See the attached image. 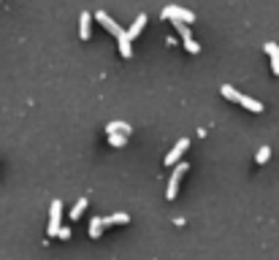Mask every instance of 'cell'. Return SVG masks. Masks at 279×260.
<instances>
[{
	"label": "cell",
	"mask_w": 279,
	"mask_h": 260,
	"mask_svg": "<svg viewBox=\"0 0 279 260\" xmlns=\"http://www.w3.org/2000/svg\"><path fill=\"white\" fill-rule=\"evenodd\" d=\"M90 25H92V16H90V11H82V19H79V35L87 41L90 38Z\"/></svg>",
	"instance_id": "obj_8"
},
{
	"label": "cell",
	"mask_w": 279,
	"mask_h": 260,
	"mask_svg": "<svg viewBox=\"0 0 279 260\" xmlns=\"http://www.w3.org/2000/svg\"><path fill=\"white\" fill-rule=\"evenodd\" d=\"M106 130H109V133H122V136H130V133H133V128L128 122H109V128H106Z\"/></svg>",
	"instance_id": "obj_12"
},
{
	"label": "cell",
	"mask_w": 279,
	"mask_h": 260,
	"mask_svg": "<svg viewBox=\"0 0 279 260\" xmlns=\"http://www.w3.org/2000/svg\"><path fill=\"white\" fill-rule=\"evenodd\" d=\"M84 209H87V198H82V201H76L73 209H71V219H79L84 214Z\"/></svg>",
	"instance_id": "obj_13"
},
{
	"label": "cell",
	"mask_w": 279,
	"mask_h": 260,
	"mask_svg": "<svg viewBox=\"0 0 279 260\" xmlns=\"http://www.w3.org/2000/svg\"><path fill=\"white\" fill-rule=\"evenodd\" d=\"M57 236H60V238H65V242H68V238H71V230H68V228H60V233H57Z\"/></svg>",
	"instance_id": "obj_19"
},
{
	"label": "cell",
	"mask_w": 279,
	"mask_h": 260,
	"mask_svg": "<svg viewBox=\"0 0 279 260\" xmlns=\"http://www.w3.org/2000/svg\"><path fill=\"white\" fill-rule=\"evenodd\" d=\"M160 16L163 19H174V22H185V25L195 22V14H192L190 8H182V6H166Z\"/></svg>",
	"instance_id": "obj_2"
},
{
	"label": "cell",
	"mask_w": 279,
	"mask_h": 260,
	"mask_svg": "<svg viewBox=\"0 0 279 260\" xmlns=\"http://www.w3.org/2000/svg\"><path fill=\"white\" fill-rule=\"evenodd\" d=\"M63 223V204H60V201H52V206H49V225H46V236H57V233H60V225Z\"/></svg>",
	"instance_id": "obj_3"
},
{
	"label": "cell",
	"mask_w": 279,
	"mask_h": 260,
	"mask_svg": "<svg viewBox=\"0 0 279 260\" xmlns=\"http://www.w3.org/2000/svg\"><path fill=\"white\" fill-rule=\"evenodd\" d=\"M174 25H176V30H179V35L185 38V41H187V38H192L190 35V25H185V22H174Z\"/></svg>",
	"instance_id": "obj_18"
},
{
	"label": "cell",
	"mask_w": 279,
	"mask_h": 260,
	"mask_svg": "<svg viewBox=\"0 0 279 260\" xmlns=\"http://www.w3.org/2000/svg\"><path fill=\"white\" fill-rule=\"evenodd\" d=\"M268 157H271V149H268V147H261V149H257V155H255V160L261 163V166L268 163Z\"/></svg>",
	"instance_id": "obj_16"
},
{
	"label": "cell",
	"mask_w": 279,
	"mask_h": 260,
	"mask_svg": "<svg viewBox=\"0 0 279 260\" xmlns=\"http://www.w3.org/2000/svg\"><path fill=\"white\" fill-rule=\"evenodd\" d=\"M103 217H92L90 219V238H101V233H103Z\"/></svg>",
	"instance_id": "obj_11"
},
{
	"label": "cell",
	"mask_w": 279,
	"mask_h": 260,
	"mask_svg": "<svg viewBox=\"0 0 279 260\" xmlns=\"http://www.w3.org/2000/svg\"><path fill=\"white\" fill-rule=\"evenodd\" d=\"M187 147H190V138H179V144H176V147L166 155V166H176V160L185 155V149H187Z\"/></svg>",
	"instance_id": "obj_6"
},
{
	"label": "cell",
	"mask_w": 279,
	"mask_h": 260,
	"mask_svg": "<svg viewBox=\"0 0 279 260\" xmlns=\"http://www.w3.org/2000/svg\"><path fill=\"white\" fill-rule=\"evenodd\" d=\"M109 141H111V147H125L128 136H122V133H109Z\"/></svg>",
	"instance_id": "obj_15"
},
{
	"label": "cell",
	"mask_w": 279,
	"mask_h": 260,
	"mask_svg": "<svg viewBox=\"0 0 279 260\" xmlns=\"http://www.w3.org/2000/svg\"><path fill=\"white\" fill-rule=\"evenodd\" d=\"M144 25H147V14H138V16H136V22H133V25L128 27V38H130V41H133V38H136V35L144 30Z\"/></svg>",
	"instance_id": "obj_9"
},
{
	"label": "cell",
	"mask_w": 279,
	"mask_h": 260,
	"mask_svg": "<svg viewBox=\"0 0 279 260\" xmlns=\"http://www.w3.org/2000/svg\"><path fill=\"white\" fill-rule=\"evenodd\" d=\"M266 54L271 57V71L279 76V44H274V41H268L266 44Z\"/></svg>",
	"instance_id": "obj_7"
},
{
	"label": "cell",
	"mask_w": 279,
	"mask_h": 260,
	"mask_svg": "<svg viewBox=\"0 0 279 260\" xmlns=\"http://www.w3.org/2000/svg\"><path fill=\"white\" fill-rule=\"evenodd\" d=\"M185 49L192 52V54H198V52H201V44L195 41V38H187V41H185Z\"/></svg>",
	"instance_id": "obj_17"
},
{
	"label": "cell",
	"mask_w": 279,
	"mask_h": 260,
	"mask_svg": "<svg viewBox=\"0 0 279 260\" xmlns=\"http://www.w3.org/2000/svg\"><path fill=\"white\" fill-rule=\"evenodd\" d=\"M182 173H187V166H185V163H179V166H176V171L171 173L168 192H166V198H168V201H174V198H176V190H179V179H182Z\"/></svg>",
	"instance_id": "obj_4"
},
{
	"label": "cell",
	"mask_w": 279,
	"mask_h": 260,
	"mask_svg": "<svg viewBox=\"0 0 279 260\" xmlns=\"http://www.w3.org/2000/svg\"><path fill=\"white\" fill-rule=\"evenodd\" d=\"M223 95H225L228 101H236V103H242L244 109H249L252 114H261V111H263V103H261V101H255V98H249V95H244V92L233 90V87H230V84H225V87H223Z\"/></svg>",
	"instance_id": "obj_1"
},
{
	"label": "cell",
	"mask_w": 279,
	"mask_h": 260,
	"mask_svg": "<svg viewBox=\"0 0 279 260\" xmlns=\"http://www.w3.org/2000/svg\"><path fill=\"white\" fill-rule=\"evenodd\" d=\"M130 223V217L125 214V211H119V214H111V217H103V225H128Z\"/></svg>",
	"instance_id": "obj_10"
},
{
	"label": "cell",
	"mask_w": 279,
	"mask_h": 260,
	"mask_svg": "<svg viewBox=\"0 0 279 260\" xmlns=\"http://www.w3.org/2000/svg\"><path fill=\"white\" fill-rule=\"evenodd\" d=\"M117 41H119V52H122V57H130V54H133V49H130V44H133V41H130V38H128V33H125L122 38H117Z\"/></svg>",
	"instance_id": "obj_14"
},
{
	"label": "cell",
	"mask_w": 279,
	"mask_h": 260,
	"mask_svg": "<svg viewBox=\"0 0 279 260\" xmlns=\"http://www.w3.org/2000/svg\"><path fill=\"white\" fill-rule=\"evenodd\" d=\"M95 19H98V22L106 27V30H109V33H114L117 38H122L125 33H128V30H122V27H119L117 22H114V19H111L109 14H106V11H98V14H95Z\"/></svg>",
	"instance_id": "obj_5"
}]
</instances>
